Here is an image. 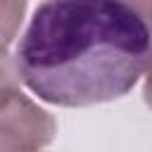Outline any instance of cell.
I'll use <instances>...</instances> for the list:
<instances>
[{"instance_id":"cell-1","label":"cell","mask_w":152,"mask_h":152,"mask_svg":"<svg viewBox=\"0 0 152 152\" xmlns=\"http://www.w3.org/2000/svg\"><path fill=\"white\" fill-rule=\"evenodd\" d=\"M150 59L147 17L126 0H45L17 48L26 88L57 107L124 97Z\"/></svg>"},{"instance_id":"cell-3","label":"cell","mask_w":152,"mask_h":152,"mask_svg":"<svg viewBox=\"0 0 152 152\" xmlns=\"http://www.w3.org/2000/svg\"><path fill=\"white\" fill-rule=\"evenodd\" d=\"M26 12V0H0V52L14 40Z\"/></svg>"},{"instance_id":"cell-2","label":"cell","mask_w":152,"mask_h":152,"mask_svg":"<svg viewBox=\"0 0 152 152\" xmlns=\"http://www.w3.org/2000/svg\"><path fill=\"white\" fill-rule=\"evenodd\" d=\"M57 121L17 90L0 104V150H38L52 142Z\"/></svg>"},{"instance_id":"cell-4","label":"cell","mask_w":152,"mask_h":152,"mask_svg":"<svg viewBox=\"0 0 152 152\" xmlns=\"http://www.w3.org/2000/svg\"><path fill=\"white\" fill-rule=\"evenodd\" d=\"M126 2H131L138 12H142V14L147 17V0H126Z\"/></svg>"}]
</instances>
